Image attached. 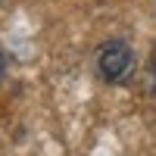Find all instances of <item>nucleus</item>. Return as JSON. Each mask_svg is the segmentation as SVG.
<instances>
[{
  "label": "nucleus",
  "mask_w": 156,
  "mask_h": 156,
  "mask_svg": "<svg viewBox=\"0 0 156 156\" xmlns=\"http://www.w3.org/2000/svg\"><path fill=\"white\" fill-rule=\"evenodd\" d=\"M94 69H97L103 84L122 87V84L131 81V75L137 69V56H134L131 44H125L122 37H112V41L100 44L97 56H94Z\"/></svg>",
  "instance_id": "obj_1"
},
{
  "label": "nucleus",
  "mask_w": 156,
  "mask_h": 156,
  "mask_svg": "<svg viewBox=\"0 0 156 156\" xmlns=\"http://www.w3.org/2000/svg\"><path fill=\"white\" fill-rule=\"evenodd\" d=\"M150 75L156 78V44H153V50H150Z\"/></svg>",
  "instance_id": "obj_2"
}]
</instances>
